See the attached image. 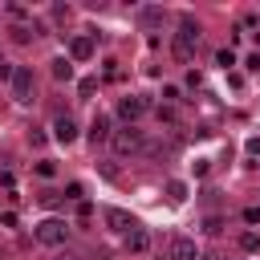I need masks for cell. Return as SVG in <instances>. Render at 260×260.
<instances>
[{"label": "cell", "mask_w": 260, "mask_h": 260, "mask_svg": "<svg viewBox=\"0 0 260 260\" xmlns=\"http://www.w3.org/2000/svg\"><path fill=\"white\" fill-rule=\"evenodd\" d=\"M77 89H81V98H89V93H93V89H98V81H93V77H85V81H81V85H77Z\"/></svg>", "instance_id": "obj_22"}, {"label": "cell", "mask_w": 260, "mask_h": 260, "mask_svg": "<svg viewBox=\"0 0 260 260\" xmlns=\"http://www.w3.org/2000/svg\"><path fill=\"white\" fill-rule=\"evenodd\" d=\"M162 102H167V106H179V102H183V89H179V85H162Z\"/></svg>", "instance_id": "obj_17"}, {"label": "cell", "mask_w": 260, "mask_h": 260, "mask_svg": "<svg viewBox=\"0 0 260 260\" xmlns=\"http://www.w3.org/2000/svg\"><path fill=\"white\" fill-rule=\"evenodd\" d=\"M89 57H93V37H81L77 32L69 41V61H89Z\"/></svg>", "instance_id": "obj_9"}, {"label": "cell", "mask_w": 260, "mask_h": 260, "mask_svg": "<svg viewBox=\"0 0 260 260\" xmlns=\"http://www.w3.org/2000/svg\"><path fill=\"white\" fill-rule=\"evenodd\" d=\"M126 248H130V252H146V248H150V232H146V228L130 232V236H126Z\"/></svg>", "instance_id": "obj_11"}, {"label": "cell", "mask_w": 260, "mask_h": 260, "mask_svg": "<svg viewBox=\"0 0 260 260\" xmlns=\"http://www.w3.org/2000/svg\"><path fill=\"white\" fill-rule=\"evenodd\" d=\"M244 150H248V154H260V138H248V142H244Z\"/></svg>", "instance_id": "obj_26"}, {"label": "cell", "mask_w": 260, "mask_h": 260, "mask_svg": "<svg viewBox=\"0 0 260 260\" xmlns=\"http://www.w3.org/2000/svg\"><path fill=\"white\" fill-rule=\"evenodd\" d=\"M110 146H114V154L130 158V154H142V150H146V134H142L138 126H122V130H114Z\"/></svg>", "instance_id": "obj_2"}, {"label": "cell", "mask_w": 260, "mask_h": 260, "mask_svg": "<svg viewBox=\"0 0 260 260\" xmlns=\"http://www.w3.org/2000/svg\"><path fill=\"white\" fill-rule=\"evenodd\" d=\"M53 171H57V167H53L49 158H41V162H37V175H41V179H53Z\"/></svg>", "instance_id": "obj_18"}, {"label": "cell", "mask_w": 260, "mask_h": 260, "mask_svg": "<svg viewBox=\"0 0 260 260\" xmlns=\"http://www.w3.org/2000/svg\"><path fill=\"white\" fill-rule=\"evenodd\" d=\"M53 77H57V81H69V77H73V61H69V57H57V61H53Z\"/></svg>", "instance_id": "obj_13"}, {"label": "cell", "mask_w": 260, "mask_h": 260, "mask_svg": "<svg viewBox=\"0 0 260 260\" xmlns=\"http://www.w3.org/2000/svg\"><path fill=\"white\" fill-rule=\"evenodd\" d=\"M138 20H142V28H158V24L167 20V12H162V8H142Z\"/></svg>", "instance_id": "obj_12"}, {"label": "cell", "mask_w": 260, "mask_h": 260, "mask_svg": "<svg viewBox=\"0 0 260 260\" xmlns=\"http://www.w3.org/2000/svg\"><path fill=\"white\" fill-rule=\"evenodd\" d=\"M12 98L16 102H28L32 98V69L28 65H16V73H12Z\"/></svg>", "instance_id": "obj_6"}, {"label": "cell", "mask_w": 260, "mask_h": 260, "mask_svg": "<svg viewBox=\"0 0 260 260\" xmlns=\"http://www.w3.org/2000/svg\"><path fill=\"white\" fill-rule=\"evenodd\" d=\"M167 195H171L175 203H183V199H187V183H183V179H171V183H167Z\"/></svg>", "instance_id": "obj_15"}, {"label": "cell", "mask_w": 260, "mask_h": 260, "mask_svg": "<svg viewBox=\"0 0 260 260\" xmlns=\"http://www.w3.org/2000/svg\"><path fill=\"white\" fill-rule=\"evenodd\" d=\"M162 260H171V256H162Z\"/></svg>", "instance_id": "obj_27"}, {"label": "cell", "mask_w": 260, "mask_h": 260, "mask_svg": "<svg viewBox=\"0 0 260 260\" xmlns=\"http://www.w3.org/2000/svg\"><path fill=\"white\" fill-rule=\"evenodd\" d=\"M12 73H16V65H8V61L0 57V81H8V85H12Z\"/></svg>", "instance_id": "obj_20"}, {"label": "cell", "mask_w": 260, "mask_h": 260, "mask_svg": "<svg viewBox=\"0 0 260 260\" xmlns=\"http://www.w3.org/2000/svg\"><path fill=\"white\" fill-rule=\"evenodd\" d=\"M244 223H260V207H244Z\"/></svg>", "instance_id": "obj_24"}, {"label": "cell", "mask_w": 260, "mask_h": 260, "mask_svg": "<svg viewBox=\"0 0 260 260\" xmlns=\"http://www.w3.org/2000/svg\"><path fill=\"white\" fill-rule=\"evenodd\" d=\"M146 110H150V102H146L142 93H130V98H122V102H118V118H122L126 126H134Z\"/></svg>", "instance_id": "obj_5"}, {"label": "cell", "mask_w": 260, "mask_h": 260, "mask_svg": "<svg viewBox=\"0 0 260 260\" xmlns=\"http://www.w3.org/2000/svg\"><path fill=\"white\" fill-rule=\"evenodd\" d=\"M158 118H162V122H175L179 114H175V106H158Z\"/></svg>", "instance_id": "obj_23"}, {"label": "cell", "mask_w": 260, "mask_h": 260, "mask_svg": "<svg viewBox=\"0 0 260 260\" xmlns=\"http://www.w3.org/2000/svg\"><path fill=\"white\" fill-rule=\"evenodd\" d=\"M102 219H106V228H110L114 236H122V240H126L130 232H138V228H142L126 207H106V211H102Z\"/></svg>", "instance_id": "obj_4"}, {"label": "cell", "mask_w": 260, "mask_h": 260, "mask_svg": "<svg viewBox=\"0 0 260 260\" xmlns=\"http://www.w3.org/2000/svg\"><path fill=\"white\" fill-rule=\"evenodd\" d=\"M236 244H240V252H260V236L256 232H240Z\"/></svg>", "instance_id": "obj_14"}, {"label": "cell", "mask_w": 260, "mask_h": 260, "mask_svg": "<svg viewBox=\"0 0 260 260\" xmlns=\"http://www.w3.org/2000/svg\"><path fill=\"white\" fill-rule=\"evenodd\" d=\"M195 45H199V20H195V16H179V28H175V37H171L175 61H191V57H195Z\"/></svg>", "instance_id": "obj_1"}, {"label": "cell", "mask_w": 260, "mask_h": 260, "mask_svg": "<svg viewBox=\"0 0 260 260\" xmlns=\"http://www.w3.org/2000/svg\"><path fill=\"white\" fill-rule=\"evenodd\" d=\"M53 138H57V142H65V146H69V142H73V138H77V122H73V118H69V114H57V118H53Z\"/></svg>", "instance_id": "obj_8"}, {"label": "cell", "mask_w": 260, "mask_h": 260, "mask_svg": "<svg viewBox=\"0 0 260 260\" xmlns=\"http://www.w3.org/2000/svg\"><path fill=\"white\" fill-rule=\"evenodd\" d=\"M32 236H37V244H45V248H61V244L69 240V223L57 219V215H49V219H41V223L32 228Z\"/></svg>", "instance_id": "obj_3"}, {"label": "cell", "mask_w": 260, "mask_h": 260, "mask_svg": "<svg viewBox=\"0 0 260 260\" xmlns=\"http://www.w3.org/2000/svg\"><path fill=\"white\" fill-rule=\"evenodd\" d=\"M219 65H223V69L236 65V53H232V49H219Z\"/></svg>", "instance_id": "obj_21"}, {"label": "cell", "mask_w": 260, "mask_h": 260, "mask_svg": "<svg viewBox=\"0 0 260 260\" xmlns=\"http://www.w3.org/2000/svg\"><path fill=\"white\" fill-rule=\"evenodd\" d=\"M219 223H223L219 215H207V219H203V232H207V236H215V232H219Z\"/></svg>", "instance_id": "obj_19"}, {"label": "cell", "mask_w": 260, "mask_h": 260, "mask_svg": "<svg viewBox=\"0 0 260 260\" xmlns=\"http://www.w3.org/2000/svg\"><path fill=\"white\" fill-rule=\"evenodd\" d=\"M65 199H81V183H69L65 187Z\"/></svg>", "instance_id": "obj_25"}, {"label": "cell", "mask_w": 260, "mask_h": 260, "mask_svg": "<svg viewBox=\"0 0 260 260\" xmlns=\"http://www.w3.org/2000/svg\"><path fill=\"white\" fill-rule=\"evenodd\" d=\"M171 260H199V248L191 236H171Z\"/></svg>", "instance_id": "obj_7"}, {"label": "cell", "mask_w": 260, "mask_h": 260, "mask_svg": "<svg viewBox=\"0 0 260 260\" xmlns=\"http://www.w3.org/2000/svg\"><path fill=\"white\" fill-rule=\"evenodd\" d=\"M32 37H37V32H32V24H12V41H20V45H24V41H32Z\"/></svg>", "instance_id": "obj_16"}, {"label": "cell", "mask_w": 260, "mask_h": 260, "mask_svg": "<svg viewBox=\"0 0 260 260\" xmlns=\"http://www.w3.org/2000/svg\"><path fill=\"white\" fill-rule=\"evenodd\" d=\"M110 138H114V130H110V118H106V114H98V118L89 122V142L98 146V142H110Z\"/></svg>", "instance_id": "obj_10"}]
</instances>
